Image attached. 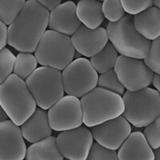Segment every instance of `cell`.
I'll return each instance as SVG.
<instances>
[{
    "label": "cell",
    "instance_id": "obj_1",
    "mask_svg": "<svg viewBox=\"0 0 160 160\" xmlns=\"http://www.w3.org/2000/svg\"><path fill=\"white\" fill-rule=\"evenodd\" d=\"M50 11L37 0H28L8 28V44L20 52L35 51L49 22Z\"/></svg>",
    "mask_w": 160,
    "mask_h": 160
},
{
    "label": "cell",
    "instance_id": "obj_2",
    "mask_svg": "<svg viewBox=\"0 0 160 160\" xmlns=\"http://www.w3.org/2000/svg\"><path fill=\"white\" fill-rule=\"evenodd\" d=\"M0 104L16 125H22L36 109V102L25 80L11 74L0 85Z\"/></svg>",
    "mask_w": 160,
    "mask_h": 160
},
{
    "label": "cell",
    "instance_id": "obj_3",
    "mask_svg": "<svg viewBox=\"0 0 160 160\" xmlns=\"http://www.w3.org/2000/svg\"><path fill=\"white\" fill-rule=\"evenodd\" d=\"M108 40L120 55L145 59L149 54L151 41L138 32L134 25L133 15L126 13L116 22L107 25Z\"/></svg>",
    "mask_w": 160,
    "mask_h": 160
},
{
    "label": "cell",
    "instance_id": "obj_4",
    "mask_svg": "<svg viewBox=\"0 0 160 160\" xmlns=\"http://www.w3.org/2000/svg\"><path fill=\"white\" fill-rule=\"evenodd\" d=\"M83 123L88 128L122 115L124 103L121 95L96 87L81 97Z\"/></svg>",
    "mask_w": 160,
    "mask_h": 160
},
{
    "label": "cell",
    "instance_id": "obj_5",
    "mask_svg": "<svg viewBox=\"0 0 160 160\" xmlns=\"http://www.w3.org/2000/svg\"><path fill=\"white\" fill-rule=\"evenodd\" d=\"M123 116L135 128H142L160 116V93L145 88L124 92Z\"/></svg>",
    "mask_w": 160,
    "mask_h": 160
},
{
    "label": "cell",
    "instance_id": "obj_6",
    "mask_svg": "<svg viewBox=\"0 0 160 160\" xmlns=\"http://www.w3.org/2000/svg\"><path fill=\"white\" fill-rule=\"evenodd\" d=\"M37 105L48 110L64 96L62 73L56 68L42 66L25 79Z\"/></svg>",
    "mask_w": 160,
    "mask_h": 160
},
{
    "label": "cell",
    "instance_id": "obj_7",
    "mask_svg": "<svg viewBox=\"0 0 160 160\" xmlns=\"http://www.w3.org/2000/svg\"><path fill=\"white\" fill-rule=\"evenodd\" d=\"M75 53L71 37L48 30L40 39L35 55L40 65L62 71L74 60Z\"/></svg>",
    "mask_w": 160,
    "mask_h": 160
},
{
    "label": "cell",
    "instance_id": "obj_8",
    "mask_svg": "<svg viewBox=\"0 0 160 160\" xmlns=\"http://www.w3.org/2000/svg\"><path fill=\"white\" fill-rule=\"evenodd\" d=\"M62 78L64 92L81 98L96 88L98 75L89 60L78 58L62 70Z\"/></svg>",
    "mask_w": 160,
    "mask_h": 160
},
{
    "label": "cell",
    "instance_id": "obj_9",
    "mask_svg": "<svg viewBox=\"0 0 160 160\" xmlns=\"http://www.w3.org/2000/svg\"><path fill=\"white\" fill-rule=\"evenodd\" d=\"M114 70L124 88L130 91L148 88L155 75L143 59L124 55H118Z\"/></svg>",
    "mask_w": 160,
    "mask_h": 160
},
{
    "label": "cell",
    "instance_id": "obj_10",
    "mask_svg": "<svg viewBox=\"0 0 160 160\" xmlns=\"http://www.w3.org/2000/svg\"><path fill=\"white\" fill-rule=\"evenodd\" d=\"M48 119L52 130L63 131L83 123L81 101L78 97L63 96L48 110Z\"/></svg>",
    "mask_w": 160,
    "mask_h": 160
},
{
    "label": "cell",
    "instance_id": "obj_11",
    "mask_svg": "<svg viewBox=\"0 0 160 160\" xmlns=\"http://www.w3.org/2000/svg\"><path fill=\"white\" fill-rule=\"evenodd\" d=\"M57 146L62 156L71 160H85L93 144V135L87 127L61 131L56 138Z\"/></svg>",
    "mask_w": 160,
    "mask_h": 160
},
{
    "label": "cell",
    "instance_id": "obj_12",
    "mask_svg": "<svg viewBox=\"0 0 160 160\" xmlns=\"http://www.w3.org/2000/svg\"><path fill=\"white\" fill-rule=\"evenodd\" d=\"M93 138L107 148L118 150L131 132L130 122L122 115L91 127Z\"/></svg>",
    "mask_w": 160,
    "mask_h": 160
},
{
    "label": "cell",
    "instance_id": "obj_13",
    "mask_svg": "<svg viewBox=\"0 0 160 160\" xmlns=\"http://www.w3.org/2000/svg\"><path fill=\"white\" fill-rule=\"evenodd\" d=\"M26 151L19 126L10 118L0 122V160H22Z\"/></svg>",
    "mask_w": 160,
    "mask_h": 160
},
{
    "label": "cell",
    "instance_id": "obj_14",
    "mask_svg": "<svg viewBox=\"0 0 160 160\" xmlns=\"http://www.w3.org/2000/svg\"><path fill=\"white\" fill-rule=\"evenodd\" d=\"M71 41L77 52L91 58L108 43V36L105 28L99 27L91 29L82 24L71 36Z\"/></svg>",
    "mask_w": 160,
    "mask_h": 160
},
{
    "label": "cell",
    "instance_id": "obj_15",
    "mask_svg": "<svg viewBox=\"0 0 160 160\" xmlns=\"http://www.w3.org/2000/svg\"><path fill=\"white\" fill-rule=\"evenodd\" d=\"M82 25L76 12V4L67 1L50 11L48 28L57 32L72 36Z\"/></svg>",
    "mask_w": 160,
    "mask_h": 160
},
{
    "label": "cell",
    "instance_id": "obj_16",
    "mask_svg": "<svg viewBox=\"0 0 160 160\" xmlns=\"http://www.w3.org/2000/svg\"><path fill=\"white\" fill-rule=\"evenodd\" d=\"M118 159L154 160L155 154L143 133L135 131L125 139L117 152Z\"/></svg>",
    "mask_w": 160,
    "mask_h": 160
},
{
    "label": "cell",
    "instance_id": "obj_17",
    "mask_svg": "<svg viewBox=\"0 0 160 160\" xmlns=\"http://www.w3.org/2000/svg\"><path fill=\"white\" fill-rule=\"evenodd\" d=\"M21 132L27 141L30 142L39 140L52 135V128L48 119V113L41 108H36L35 112L20 125Z\"/></svg>",
    "mask_w": 160,
    "mask_h": 160
},
{
    "label": "cell",
    "instance_id": "obj_18",
    "mask_svg": "<svg viewBox=\"0 0 160 160\" xmlns=\"http://www.w3.org/2000/svg\"><path fill=\"white\" fill-rule=\"evenodd\" d=\"M135 29L148 40L156 39L160 36V8L152 6L133 15Z\"/></svg>",
    "mask_w": 160,
    "mask_h": 160
},
{
    "label": "cell",
    "instance_id": "obj_19",
    "mask_svg": "<svg viewBox=\"0 0 160 160\" xmlns=\"http://www.w3.org/2000/svg\"><path fill=\"white\" fill-rule=\"evenodd\" d=\"M76 12L82 24L91 29L99 28L105 18L102 2L98 0H78Z\"/></svg>",
    "mask_w": 160,
    "mask_h": 160
},
{
    "label": "cell",
    "instance_id": "obj_20",
    "mask_svg": "<svg viewBox=\"0 0 160 160\" xmlns=\"http://www.w3.org/2000/svg\"><path fill=\"white\" fill-rule=\"evenodd\" d=\"M64 157L57 146V139L55 136H49L33 142L27 149L25 158L28 160L56 159L62 160Z\"/></svg>",
    "mask_w": 160,
    "mask_h": 160
},
{
    "label": "cell",
    "instance_id": "obj_21",
    "mask_svg": "<svg viewBox=\"0 0 160 160\" xmlns=\"http://www.w3.org/2000/svg\"><path fill=\"white\" fill-rule=\"evenodd\" d=\"M118 51L111 42L106 46L96 55L91 58V65L98 74H103L111 69H114L118 58Z\"/></svg>",
    "mask_w": 160,
    "mask_h": 160
},
{
    "label": "cell",
    "instance_id": "obj_22",
    "mask_svg": "<svg viewBox=\"0 0 160 160\" xmlns=\"http://www.w3.org/2000/svg\"><path fill=\"white\" fill-rule=\"evenodd\" d=\"M38 63L35 55L29 52H20L15 58L13 73L25 80L36 69Z\"/></svg>",
    "mask_w": 160,
    "mask_h": 160
},
{
    "label": "cell",
    "instance_id": "obj_23",
    "mask_svg": "<svg viewBox=\"0 0 160 160\" xmlns=\"http://www.w3.org/2000/svg\"><path fill=\"white\" fill-rule=\"evenodd\" d=\"M27 0H0V20L10 25L23 8Z\"/></svg>",
    "mask_w": 160,
    "mask_h": 160
},
{
    "label": "cell",
    "instance_id": "obj_24",
    "mask_svg": "<svg viewBox=\"0 0 160 160\" xmlns=\"http://www.w3.org/2000/svg\"><path fill=\"white\" fill-rule=\"evenodd\" d=\"M97 86L120 95H123L125 92V88L118 79L114 69L110 70L103 74H100L98 78Z\"/></svg>",
    "mask_w": 160,
    "mask_h": 160
},
{
    "label": "cell",
    "instance_id": "obj_25",
    "mask_svg": "<svg viewBox=\"0 0 160 160\" xmlns=\"http://www.w3.org/2000/svg\"><path fill=\"white\" fill-rule=\"evenodd\" d=\"M16 57L8 48L0 50V85L12 74Z\"/></svg>",
    "mask_w": 160,
    "mask_h": 160
},
{
    "label": "cell",
    "instance_id": "obj_26",
    "mask_svg": "<svg viewBox=\"0 0 160 160\" xmlns=\"http://www.w3.org/2000/svg\"><path fill=\"white\" fill-rule=\"evenodd\" d=\"M102 12L104 17L110 22H116L126 14L121 0H103Z\"/></svg>",
    "mask_w": 160,
    "mask_h": 160
},
{
    "label": "cell",
    "instance_id": "obj_27",
    "mask_svg": "<svg viewBox=\"0 0 160 160\" xmlns=\"http://www.w3.org/2000/svg\"><path fill=\"white\" fill-rule=\"evenodd\" d=\"M88 160H117L116 150L107 148L98 142H93L87 158Z\"/></svg>",
    "mask_w": 160,
    "mask_h": 160
},
{
    "label": "cell",
    "instance_id": "obj_28",
    "mask_svg": "<svg viewBox=\"0 0 160 160\" xmlns=\"http://www.w3.org/2000/svg\"><path fill=\"white\" fill-rule=\"evenodd\" d=\"M144 61L155 74L160 75V36L151 42L149 54Z\"/></svg>",
    "mask_w": 160,
    "mask_h": 160
},
{
    "label": "cell",
    "instance_id": "obj_29",
    "mask_svg": "<svg viewBox=\"0 0 160 160\" xmlns=\"http://www.w3.org/2000/svg\"><path fill=\"white\" fill-rule=\"evenodd\" d=\"M144 135L152 149L155 150L160 147V116L154 120L144 129Z\"/></svg>",
    "mask_w": 160,
    "mask_h": 160
},
{
    "label": "cell",
    "instance_id": "obj_30",
    "mask_svg": "<svg viewBox=\"0 0 160 160\" xmlns=\"http://www.w3.org/2000/svg\"><path fill=\"white\" fill-rule=\"evenodd\" d=\"M126 13L135 15L154 6V0H121Z\"/></svg>",
    "mask_w": 160,
    "mask_h": 160
},
{
    "label": "cell",
    "instance_id": "obj_31",
    "mask_svg": "<svg viewBox=\"0 0 160 160\" xmlns=\"http://www.w3.org/2000/svg\"><path fill=\"white\" fill-rule=\"evenodd\" d=\"M8 28L7 24L0 20V50L3 49L8 44Z\"/></svg>",
    "mask_w": 160,
    "mask_h": 160
},
{
    "label": "cell",
    "instance_id": "obj_32",
    "mask_svg": "<svg viewBox=\"0 0 160 160\" xmlns=\"http://www.w3.org/2000/svg\"><path fill=\"white\" fill-rule=\"evenodd\" d=\"M46 9L51 11L62 3V0H37Z\"/></svg>",
    "mask_w": 160,
    "mask_h": 160
},
{
    "label": "cell",
    "instance_id": "obj_33",
    "mask_svg": "<svg viewBox=\"0 0 160 160\" xmlns=\"http://www.w3.org/2000/svg\"><path fill=\"white\" fill-rule=\"evenodd\" d=\"M152 84L156 88L157 91L160 93V75L155 73V75H154V78H153Z\"/></svg>",
    "mask_w": 160,
    "mask_h": 160
},
{
    "label": "cell",
    "instance_id": "obj_34",
    "mask_svg": "<svg viewBox=\"0 0 160 160\" xmlns=\"http://www.w3.org/2000/svg\"><path fill=\"white\" fill-rule=\"evenodd\" d=\"M8 119H9V117H8V114L6 113V111H4L1 104H0V122Z\"/></svg>",
    "mask_w": 160,
    "mask_h": 160
},
{
    "label": "cell",
    "instance_id": "obj_35",
    "mask_svg": "<svg viewBox=\"0 0 160 160\" xmlns=\"http://www.w3.org/2000/svg\"><path fill=\"white\" fill-rule=\"evenodd\" d=\"M154 154H155V159L160 160V147L157 149L155 150L154 151Z\"/></svg>",
    "mask_w": 160,
    "mask_h": 160
},
{
    "label": "cell",
    "instance_id": "obj_36",
    "mask_svg": "<svg viewBox=\"0 0 160 160\" xmlns=\"http://www.w3.org/2000/svg\"><path fill=\"white\" fill-rule=\"evenodd\" d=\"M154 6L160 8V0H154Z\"/></svg>",
    "mask_w": 160,
    "mask_h": 160
},
{
    "label": "cell",
    "instance_id": "obj_37",
    "mask_svg": "<svg viewBox=\"0 0 160 160\" xmlns=\"http://www.w3.org/2000/svg\"><path fill=\"white\" fill-rule=\"evenodd\" d=\"M98 1H101V2H102V1H103V0H98Z\"/></svg>",
    "mask_w": 160,
    "mask_h": 160
},
{
    "label": "cell",
    "instance_id": "obj_38",
    "mask_svg": "<svg viewBox=\"0 0 160 160\" xmlns=\"http://www.w3.org/2000/svg\"></svg>",
    "mask_w": 160,
    "mask_h": 160
}]
</instances>
